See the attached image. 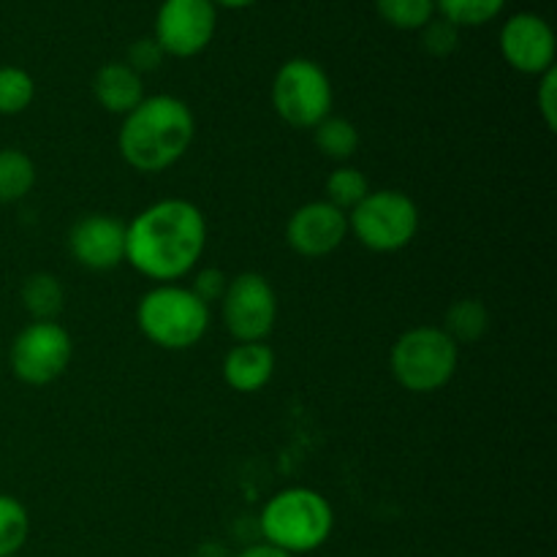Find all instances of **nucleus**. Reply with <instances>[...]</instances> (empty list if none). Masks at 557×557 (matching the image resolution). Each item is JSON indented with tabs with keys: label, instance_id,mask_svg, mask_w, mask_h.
Returning a JSON list of instances; mask_svg holds the SVG:
<instances>
[{
	"label": "nucleus",
	"instance_id": "nucleus-1",
	"mask_svg": "<svg viewBox=\"0 0 557 557\" xmlns=\"http://www.w3.org/2000/svg\"><path fill=\"white\" fill-rule=\"evenodd\" d=\"M205 248L207 218L188 199H161L125 223V261L158 286L188 275Z\"/></svg>",
	"mask_w": 557,
	"mask_h": 557
},
{
	"label": "nucleus",
	"instance_id": "nucleus-2",
	"mask_svg": "<svg viewBox=\"0 0 557 557\" xmlns=\"http://www.w3.org/2000/svg\"><path fill=\"white\" fill-rule=\"evenodd\" d=\"M196 120L188 103L177 96H147L125 114L117 147L123 161L141 174L166 172L188 152Z\"/></svg>",
	"mask_w": 557,
	"mask_h": 557
},
{
	"label": "nucleus",
	"instance_id": "nucleus-3",
	"mask_svg": "<svg viewBox=\"0 0 557 557\" xmlns=\"http://www.w3.org/2000/svg\"><path fill=\"white\" fill-rule=\"evenodd\" d=\"M267 544L288 555H308L324 547L335 531L330 500L310 487H286L272 495L259 517Z\"/></svg>",
	"mask_w": 557,
	"mask_h": 557
},
{
	"label": "nucleus",
	"instance_id": "nucleus-4",
	"mask_svg": "<svg viewBox=\"0 0 557 557\" xmlns=\"http://www.w3.org/2000/svg\"><path fill=\"white\" fill-rule=\"evenodd\" d=\"M136 326L152 346L185 351L210 330V308L188 286L161 283L136 305Z\"/></svg>",
	"mask_w": 557,
	"mask_h": 557
},
{
	"label": "nucleus",
	"instance_id": "nucleus-5",
	"mask_svg": "<svg viewBox=\"0 0 557 557\" xmlns=\"http://www.w3.org/2000/svg\"><path fill=\"white\" fill-rule=\"evenodd\" d=\"M389 368L403 389L433 395L455 379L460 368V346L441 326H413L392 346Z\"/></svg>",
	"mask_w": 557,
	"mask_h": 557
},
{
	"label": "nucleus",
	"instance_id": "nucleus-6",
	"mask_svg": "<svg viewBox=\"0 0 557 557\" xmlns=\"http://www.w3.org/2000/svg\"><path fill=\"white\" fill-rule=\"evenodd\" d=\"M348 232L373 253H397L417 237L419 207L403 190H370L348 212Z\"/></svg>",
	"mask_w": 557,
	"mask_h": 557
},
{
	"label": "nucleus",
	"instance_id": "nucleus-7",
	"mask_svg": "<svg viewBox=\"0 0 557 557\" xmlns=\"http://www.w3.org/2000/svg\"><path fill=\"white\" fill-rule=\"evenodd\" d=\"M332 82L315 60L292 58L277 69L272 82V107L292 128H310L332 114Z\"/></svg>",
	"mask_w": 557,
	"mask_h": 557
},
{
	"label": "nucleus",
	"instance_id": "nucleus-8",
	"mask_svg": "<svg viewBox=\"0 0 557 557\" xmlns=\"http://www.w3.org/2000/svg\"><path fill=\"white\" fill-rule=\"evenodd\" d=\"M74 341L58 321H33L14 337L9 351L11 370L27 386H47L69 370Z\"/></svg>",
	"mask_w": 557,
	"mask_h": 557
},
{
	"label": "nucleus",
	"instance_id": "nucleus-9",
	"mask_svg": "<svg viewBox=\"0 0 557 557\" xmlns=\"http://www.w3.org/2000/svg\"><path fill=\"white\" fill-rule=\"evenodd\" d=\"M223 324L237 343H264L277 321V294L259 272H239L221 299Z\"/></svg>",
	"mask_w": 557,
	"mask_h": 557
},
{
	"label": "nucleus",
	"instance_id": "nucleus-10",
	"mask_svg": "<svg viewBox=\"0 0 557 557\" xmlns=\"http://www.w3.org/2000/svg\"><path fill=\"white\" fill-rule=\"evenodd\" d=\"M218 27V9L210 0H163L156 14V41L163 54L196 58L210 47Z\"/></svg>",
	"mask_w": 557,
	"mask_h": 557
},
{
	"label": "nucleus",
	"instance_id": "nucleus-11",
	"mask_svg": "<svg viewBox=\"0 0 557 557\" xmlns=\"http://www.w3.org/2000/svg\"><path fill=\"white\" fill-rule=\"evenodd\" d=\"M555 33L544 16L520 11L500 27V54L515 71L528 76H542L555 69Z\"/></svg>",
	"mask_w": 557,
	"mask_h": 557
},
{
	"label": "nucleus",
	"instance_id": "nucleus-12",
	"mask_svg": "<svg viewBox=\"0 0 557 557\" xmlns=\"http://www.w3.org/2000/svg\"><path fill=\"white\" fill-rule=\"evenodd\" d=\"M348 237V215L326 199L308 201L286 223V243L302 259L332 256Z\"/></svg>",
	"mask_w": 557,
	"mask_h": 557
},
{
	"label": "nucleus",
	"instance_id": "nucleus-13",
	"mask_svg": "<svg viewBox=\"0 0 557 557\" xmlns=\"http://www.w3.org/2000/svg\"><path fill=\"white\" fill-rule=\"evenodd\" d=\"M69 253L90 272H109L125 261V223L114 215L90 212L69 232Z\"/></svg>",
	"mask_w": 557,
	"mask_h": 557
},
{
	"label": "nucleus",
	"instance_id": "nucleus-14",
	"mask_svg": "<svg viewBox=\"0 0 557 557\" xmlns=\"http://www.w3.org/2000/svg\"><path fill=\"white\" fill-rule=\"evenodd\" d=\"M275 375V351L267 343H237L223 357V381L239 395L261 392Z\"/></svg>",
	"mask_w": 557,
	"mask_h": 557
},
{
	"label": "nucleus",
	"instance_id": "nucleus-15",
	"mask_svg": "<svg viewBox=\"0 0 557 557\" xmlns=\"http://www.w3.org/2000/svg\"><path fill=\"white\" fill-rule=\"evenodd\" d=\"M92 96L107 112L125 114L134 112L145 101V82L131 65L125 63H107L92 76Z\"/></svg>",
	"mask_w": 557,
	"mask_h": 557
},
{
	"label": "nucleus",
	"instance_id": "nucleus-16",
	"mask_svg": "<svg viewBox=\"0 0 557 557\" xmlns=\"http://www.w3.org/2000/svg\"><path fill=\"white\" fill-rule=\"evenodd\" d=\"M20 297L27 313L33 315V321H58V315L63 313V283L54 275H49V272H36V275L27 277L22 283Z\"/></svg>",
	"mask_w": 557,
	"mask_h": 557
},
{
	"label": "nucleus",
	"instance_id": "nucleus-17",
	"mask_svg": "<svg viewBox=\"0 0 557 557\" xmlns=\"http://www.w3.org/2000/svg\"><path fill=\"white\" fill-rule=\"evenodd\" d=\"M36 185V163L27 152L3 147L0 150V205L22 201Z\"/></svg>",
	"mask_w": 557,
	"mask_h": 557
},
{
	"label": "nucleus",
	"instance_id": "nucleus-18",
	"mask_svg": "<svg viewBox=\"0 0 557 557\" xmlns=\"http://www.w3.org/2000/svg\"><path fill=\"white\" fill-rule=\"evenodd\" d=\"M441 330L460 346V343H479L490 330V310L482 299H457Z\"/></svg>",
	"mask_w": 557,
	"mask_h": 557
},
{
	"label": "nucleus",
	"instance_id": "nucleus-19",
	"mask_svg": "<svg viewBox=\"0 0 557 557\" xmlns=\"http://www.w3.org/2000/svg\"><path fill=\"white\" fill-rule=\"evenodd\" d=\"M313 139H315V147L321 150V156L343 163L348 161V158L357 156L362 136H359V128L351 123V120L332 117L330 114V117H324L313 128Z\"/></svg>",
	"mask_w": 557,
	"mask_h": 557
},
{
	"label": "nucleus",
	"instance_id": "nucleus-20",
	"mask_svg": "<svg viewBox=\"0 0 557 557\" xmlns=\"http://www.w3.org/2000/svg\"><path fill=\"white\" fill-rule=\"evenodd\" d=\"M30 536V515L14 495L0 493V557L20 555Z\"/></svg>",
	"mask_w": 557,
	"mask_h": 557
},
{
	"label": "nucleus",
	"instance_id": "nucleus-21",
	"mask_svg": "<svg viewBox=\"0 0 557 557\" xmlns=\"http://www.w3.org/2000/svg\"><path fill=\"white\" fill-rule=\"evenodd\" d=\"M36 98V82L20 65H0V114H22Z\"/></svg>",
	"mask_w": 557,
	"mask_h": 557
},
{
	"label": "nucleus",
	"instance_id": "nucleus-22",
	"mask_svg": "<svg viewBox=\"0 0 557 557\" xmlns=\"http://www.w3.org/2000/svg\"><path fill=\"white\" fill-rule=\"evenodd\" d=\"M506 0H435V11L441 20L455 27H479L493 22L504 11Z\"/></svg>",
	"mask_w": 557,
	"mask_h": 557
},
{
	"label": "nucleus",
	"instance_id": "nucleus-23",
	"mask_svg": "<svg viewBox=\"0 0 557 557\" xmlns=\"http://www.w3.org/2000/svg\"><path fill=\"white\" fill-rule=\"evenodd\" d=\"M375 9L397 30H422L435 16V0H375Z\"/></svg>",
	"mask_w": 557,
	"mask_h": 557
},
{
	"label": "nucleus",
	"instance_id": "nucleus-24",
	"mask_svg": "<svg viewBox=\"0 0 557 557\" xmlns=\"http://www.w3.org/2000/svg\"><path fill=\"white\" fill-rule=\"evenodd\" d=\"M370 194V183L359 169L354 166H337L335 172L326 177V201L335 205L337 210L348 212Z\"/></svg>",
	"mask_w": 557,
	"mask_h": 557
},
{
	"label": "nucleus",
	"instance_id": "nucleus-25",
	"mask_svg": "<svg viewBox=\"0 0 557 557\" xmlns=\"http://www.w3.org/2000/svg\"><path fill=\"white\" fill-rule=\"evenodd\" d=\"M422 44L430 54L435 58H446L457 49L460 44V27H455L446 20H430L428 25L422 27Z\"/></svg>",
	"mask_w": 557,
	"mask_h": 557
},
{
	"label": "nucleus",
	"instance_id": "nucleus-26",
	"mask_svg": "<svg viewBox=\"0 0 557 557\" xmlns=\"http://www.w3.org/2000/svg\"><path fill=\"white\" fill-rule=\"evenodd\" d=\"M228 281H232V277H228L226 272L218 270V267H210V270H201L199 275L194 277V286H190V292H194L196 297L207 305V308H210L212 302H221V299L226 297Z\"/></svg>",
	"mask_w": 557,
	"mask_h": 557
},
{
	"label": "nucleus",
	"instance_id": "nucleus-27",
	"mask_svg": "<svg viewBox=\"0 0 557 557\" xmlns=\"http://www.w3.org/2000/svg\"><path fill=\"white\" fill-rule=\"evenodd\" d=\"M163 58H166V54H163V49L158 47L156 38H139V41L131 44L128 63L125 65H131V69L141 76V74H150V71H156L158 65L163 63Z\"/></svg>",
	"mask_w": 557,
	"mask_h": 557
},
{
	"label": "nucleus",
	"instance_id": "nucleus-28",
	"mask_svg": "<svg viewBox=\"0 0 557 557\" xmlns=\"http://www.w3.org/2000/svg\"><path fill=\"white\" fill-rule=\"evenodd\" d=\"M536 103L547 131H557V71L555 69H549L547 74L539 76Z\"/></svg>",
	"mask_w": 557,
	"mask_h": 557
},
{
	"label": "nucleus",
	"instance_id": "nucleus-29",
	"mask_svg": "<svg viewBox=\"0 0 557 557\" xmlns=\"http://www.w3.org/2000/svg\"><path fill=\"white\" fill-rule=\"evenodd\" d=\"M234 557H294L288 553H283V549L272 547V544L261 542V544H250V547H245L243 553H237Z\"/></svg>",
	"mask_w": 557,
	"mask_h": 557
},
{
	"label": "nucleus",
	"instance_id": "nucleus-30",
	"mask_svg": "<svg viewBox=\"0 0 557 557\" xmlns=\"http://www.w3.org/2000/svg\"><path fill=\"white\" fill-rule=\"evenodd\" d=\"M212 5H223V9H248V5H253L256 0H210Z\"/></svg>",
	"mask_w": 557,
	"mask_h": 557
},
{
	"label": "nucleus",
	"instance_id": "nucleus-31",
	"mask_svg": "<svg viewBox=\"0 0 557 557\" xmlns=\"http://www.w3.org/2000/svg\"><path fill=\"white\" fill-rule=\"evenodd\" d=\"M11 557H22V555H11Z\"/></svg>",
	"mask_w": 557,
	"mask_h": 557
}]
</instances>
